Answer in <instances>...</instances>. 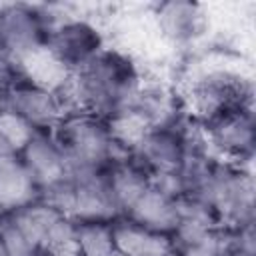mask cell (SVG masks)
<instances>
[{
	"label": "cell",
	"instance_id": "obj_10",
	"mask_svg": "<svg viewBox=\"0 0 256 256\" xmlns=\"http://www.w3.org/2000/svg\"><path fill=\"white\" fill-rule=\"evenodd\" d=\"M38 184L28 174L20 158L0 162V206L4 212H14L38 200Z\"/></svg>",
	"mask_w": 256,
	"mask_h": 256
},
{
	"label": "cell",
	"instance_id": "obj_13",
	"mask_svg": "<svg viewBox=\"0 0 256 256\" xmlns=\"http://www.w3.org/2000/svg\"><path fill=\"white\" fill-rule=\"evenodd\" d=\"M78 256H110L114 246L112 222H76Z\"/></svg>",
	"mask_w": 256,
	"mask_h": 256
},
{
	"label": "cell",
	"instance_id": "obj_9",
	"mask_svg": "<svg viewBox=\"0 0 256 256\" xmlns=\"http://www.w3.org/2000/svg\"><path fill=\"white\" fill-rule=\"evenodd\" d=\"M114 246L128 256H166L172 250L170 236L150 232L128 218H118L112 222Z\"/></svg>",
	"mask_w": 256,
	"mask_h": 256
},
{
	"label": "cell",
	"instance_id": "obj_7",
	"mask_svg": "<svg viewBox=\"0 0 256 256\" xmlns=\"http://www.w3.org/2000/svg\"><path fill=\"white\" fill-rule=\"evenodd\" d=\"M20 162L34 178L38 188H44L68 176L66 162L58 146L54 144L50 132H34L20 154Z\"/></svg>",
	"mask_w": 256,
	"mask_h": 256
},
{
	"label": "cell",
	"instance_id": "obj_11",
	"mask_svg": "<svg viewBox=\"0 0 256 256\" xmlns=\"http://www.w3.org/2000/svg\"><path fill=\"white\" fill-rule=\"evenodd\" d=\"M16 70L26 78L30 80L32 84L36 86H42L46 90H52V92H58L70 78V70L64 68L46 48L28 56L26 60H22Z\"/></svg>",
	"mask_w": 256,
	"mask_h": 256
},
{
	"label": "cell",
	"instance_id": "obj_1",
	"mask_svg": "<svg viewBox=\"0 0 256 256\" xmlns=\"http://www.w3.org/2000/svg\"><path fill=\"white\" fill-rule=\"evenodd\" d=\"M50 136L72 178L102 170L110 162L114 138L104 118L82 112L66 114L50 130Z\"/></svg>",
	"mask_w": 256,
	"mask_h": 256
},
{
	"label": "cell",
	"instance_id": "obj_2",
	"mask_svg": "<svg viewBox=\"0 0 256 256\" xmlns=\"http://www.w3.org/2000/svg\"><path fill=\"white\" fill-rule=\"evenodd\" d=\"M56 16L50 6L2 4L0 6V60L18 66L28 56L46 48Z\"/></svg>",
	"mask_w": 256,
	"mask_h": 256
},
{
	"label": "cell",
	"instance_id": "obj_8",
	"mask_svg": "<svg viewBox=\"0 0 256 256\" xmlns=\"http://www.w3.org/2000/svg\"><path fill=\"white\" fill-rule=\"evenodd\" d=\"M124 218L132 220L134 224L156 232V234H166L170 236L174 228L178 226V210H176V200L158 192L156 188L148 186L136 200L134 204L126 210Z\"/></svg>",
	"mask_w": 256,
	"mask_h": 256
},
{
	"label": "cell",
	"instance_id": "obj_15",
	"mask_svg": "<svg viewBox=\"0 0 256 256\" xmlns=\"http://www.w3.org/2000/svg\"><path fill=\"white\" fill-rule=\"evenodd\" d=\"M0 242L8 256H42V250L24 236L8 212L0 218Z\"/></svg>",
	"mask_w": 256,
	"mask_h": 256
},
{
	"label": "cell",
	"instance_id": "obj_19",
	"mask_svg": "<svg viewBox=\"0 0 256 256\" xmlns=\"http://www.w3.org/2000/svg\"><path fill=\"white\" fill-rule=\"evenodd\" d=\"M0 256H8V252H6L4 246H2V242H0Z\"/></svg>",
	"mask_w": 256,
	"mask_h": 256
},
{
	"label": "cell",
	"instance_id": "obj_20",
	"mask_svg": "<svg viewBox=\"0 0 256 256\" xmlns=\"http://www.w3.org/2000/svg\"><path fill=\"white\" fill-rule=\"evenodd\" d=\"M4 214H6V212H4V208H2V206H0V218H2V216H4Z\"/></svg>",
	"mask_w": 256,
	"mask_h": 256
},
{
	"label": "cell",
	"instance_id": "obj_16",
	"mask_svg": "<svg viewBox=\"0 0 256 256\" xmlns=\"http://www.w3.org/2000/svg\"><path fill=\"white\" fill-rule=\"evenodd\" d=\"M10 74H12V66H8L6 62H2V60H0V90H2V86L8 82Z\"/></svg>",
	"mask_w": 256,
	"mask_h": 256
},
{
	"label": "cell",
	"instance_id": "obj_5",
	"mask_svg": "<svg viewBox=\"0 0 256 256\" xmlns=\"http://www.w3.org/2000/svg\"><path fill=\"white\" fill-rule=\"evenodd\" d=\"M0 102L34 132H50L64 116L58 94L32 84L14 66L8 82L0 90Z\"/></svg>",
	"mask_w": 256,
	"mask_h": 256
},
{
	"label": "cell",
	"instance_id": "obj_4",
	"mask_svg": "<svg viewBox=\"0 0 256 256\" xmlns=\"http://www.w3.org/2000/svg\"><path fill=\"white\" fill-rule=\"evenodd\" d=\"M106 34L90 16L70 14L50 28L46 50L72 74L106 48Z\"/></svg>",
	"mask_w": 256,
	"mask_h": 256
},
{
	"label": "cell",
	"instance_id": "obj_17",
	"mask_svg": "<svg viewBox=\"0 0 256 256\" xmlns=\"http://www.w3.org/2000/svg\"><path fill=\"white\" fill-rule=\"evenodd\" d=\"M222 256H248V254L238 252V250H230V252H226V254H222Z\"/></svg>",
	"mask_w": 256,
	"mask_h": 256
},
{
	"label": "cell",
	"instance_id": "obj_12",
	"mask_svg": "<svg viewBox=\"0 0 256 256\" xmlns=\"http://www.w3.org/2000/svg\"><path fill=\"white\" fill-rule=\"evenodd\" d=\"M8 214L16 222V226L24 232V236L40 250H44V240H46L50 228L54 226V222L62 218V214H58L56 210H52L50 206H46L38 200L24 208L8 212Z\"/></svg>",
	"mask_w": 256,
	"mask_h": 256
},
{
	"label": "cell",
	"instance_id": "obj_14",
	"mask_svg": "<svg viewBox=\"0 0 256 256\" xmlns=\"http://www.w3.org/2000/svg\"><path fill=\"white\" fill-rule=\"evenodd\" d=\"M34 130L0 102V162L20 158Z\"/></svg>",
	"mask_w": 256,
	"mask_h": 256
},
{
	"label": "cell",
	"instance_id": "obj_21",
	"mask_svg": "<svg viewBox=\"0 0 256 256\" xmlns=\"http://www.w3.org/2000/svg\"><path fill=\"white\" fill-rule=\"evenodd\" d=\"M42 256H44V252H42Z\"/></svg>",
	"mask_w": 256,
	"mask_h": 256
},
{
	"label": "cell",
	"instance_id": "obj_6",
	"mask_svg": "<svg viewBox=\"0 0 256 256\" xmlns=\"http://www.w3.org/2000/svg\"><path fill=\"white\" fill-rule=\"evenodd\" d=\"M156 28L170 48H186L204 40L210 32L212 16L206 6L194 2H162L152 6Z\"/></svg>",
	"mask_w": 256,
	"mask_h": 256
},
{
	"label": "cell",
	"instance_id": "obj_18",
	"mask_svg": "<svg viewBox=\"0 0 256 256\" xmlns=\"http://www.w3.org/2000/svg\"><path fill=\"white\" fill-rule=\"evenodd\" d=\"M166 256H182V254H178V252H176V250H174V248H172V250H170V252H168V254H166Z\"/></svg>",
	"mask_w": 256,
	"mask_h": 256
},
{
	"label": "cell",
	"instance_id": "obj_3",
	"mask_svg": "<svg viewBox=\"0 0 256 256\" xmlns=\"http://www.w3.org/2000/svg\"><path fill=\"white\" fill-rule=\"evenodd\" d=\"M198 124L210 150L220 160L250 166L256 142L254 106L226 108L200 120Z\"/></svg>",
	"mask_w": 256,
	"mask_h": 256
}]
</instances>
